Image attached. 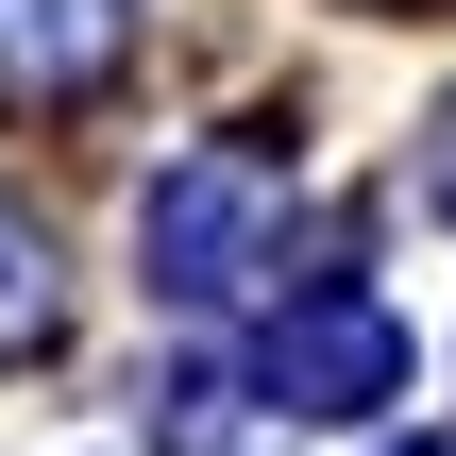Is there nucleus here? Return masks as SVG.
<instances>
[{
    "label": "nucleus",
    "instance_id": "1",
    "mask_svg": "<svg viewBox=\"0 0 456 456\" xmlns=\"http://www.w3.org/2000/svg\"><path fill=\"white\" fill-rule=\"evenodd\" d=\"M254 237H271V169H254V152H186V169H152V203H135V254H152L169 305H237V288H254Z\"/></svg>",
    "mask_w": 456,
    "mask_h": 456
},
{
    "label": "nucleus",
    "instance_id": "2",
    "mask_svg": "<svg viewBox=\"0 0 456 456\" xmlns=\"http://www.w3.org/2000/svg\"><path fill=\"white\" fill-rule=\"evenodd\" d=\"M254 389H271L288 423H372V406L406 389V322L355 305V288H322V305H288V322L254 338Z\"/></svg>",
    "mask_w": 456,
    "mask_h": 456
},
{
    "label": "nucleus",
    "instance_id": "3",
    "mask_svg": "<svg viewBox=\"0 0 456 456\" xmlns=\"http://www.w3.org/2000/svg\"><path fill=\"white\" fill-rule=\"evenodd\" d=\"M118 51H135V0H0V118L118 85Z\"/></svg>",
    "mask_w": 456,
    "mask_h": 456
},
{
    "label": "nucleus",
    "instance_id": "4",
    "mask_svg": "<svg viewBox=\"0 0 456 456\" xmlns=\"http://www.w3.org/2000/svg\"><path fill=\"white\" fill-rule=\"evenodd\" d=\"M68 338V271H51V220L0 203V355H51Z\"/></svg>",
    "mask_w": 456,
    "mask_h": 456
},
{
    "label": "nucleus",
    "instance_id": "5",
    "mask_svg": "<svg viewBox=\"0 0 456 456\" xmlns=\"http://www.w3.org/2000/svg\"><path fill=\"white\" fill-rule=\"evenodd\" d=\"M423 203H440V220H456V118H440V135H423Z\"/></svg>",
    "mask_w": 456,
    "mask_h": 456
},
{
    "label": "nucleus",
    "instance_id": "6",
    "mask_svg": "<svg viewBox=\"0 0 456 456\" xmlns=\"http://www.w3.org/2000/svg\"><path fill=\"white\" fill-rule=\"evenodd\" d=\"M389 456H456V440H389Z\"/></svg>",
    "mask_w": 456,
    "mask_h": 456
}]
</instances>
